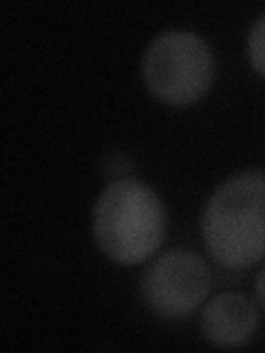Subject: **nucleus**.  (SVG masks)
<instances>
[{
	"instance_id": "nucleus-1",
	"label": "nucleus",
	"mask_w": 265,
	"mask_h": 353,
	"mask_svg": "<svg viewBox=\"0 0 265 353\" xmlns=\"http://www.w3.org/2000/svg\"><path fill=\"white\" fill-rule=\"evenodd\" d=\"M204 241L228 268H248L265 256V172H241L221 183L204 210Z\"/></svg>"
},
{
	"instance_id": "nucleus-2",
	"label": "nucleus",
	"mask_w": 265,
	"mask_h": 353,
	"mask_svg": "<svg viewBox=\"0 0 265 353\" xmlns=\"http://www.w3.org/2000/svg\"><path fill=\"white\" fill-rule=\"evenodd\" d=\"M166 214L146 183L121 176L108 183L93 210V236L106 256L132 265L161 245Z\"/></svg>"
},
{
	"instance_id": "nucleus-3",
	"label": "nucleus",
	"mask_w": 265,
	"mask_h": 353,
	"mask_svg": "<svg viewBox=\"0 0 265 353\" xmlns=\"http://www.w3.org/2000/svg\"><path fill=\"white\" fill-rule=\"evenodd\" d=\"M141 77L159 102L188 106L202 99L215 82L213 49L195 31H164L144 51Z\"/></svg>"
},
{
	"instance_id": "nucleus-4",
	"label": "nucleus",
	"mask_w": 265,
	"mask_h": 353,
	"mask_svg": "<svg viewBox=\"0 0 265 353\" xmlns=\"http://www.w3.org/2000/svg\"><path fill=\"white\" fill-rule=\"evenodd\" d=\"M210 290V272L202 256L188 250L166 252L141 276V296L155 314L184 318L202 305Z\"/></svg>"
},
{
	"instance_id": "nucleus-5",
	"label": "nucleus",
	"mask_w": 265,
	"mask_h": 353,
	"mask_svg": "<svg viewBox=\"0 0 265 353\" xmlns=\"http://www.w3.org/2000/svg\"><path fill=\"white\" fill-rule=\"evenodd\" d=\"M259 327V309L243 294H219L204 307L202 331L217 347H239Z\"/></svg>"
},
{
	"instance_id": "nucleus-6",
	"label": "nucleus",
	"mask_w": 265,
	"mask_h": 353,
	"mask_svg": "<svg viewBox=\"0 0 265 353\" xmlns=\"http://www.w3.org/2000/svg\"><path fill=\"white\" fill-rule=\"evenodd\" d=\"M248 58L261 75H265V14L252 22L248 33Z\"/></svg>"
},
{
	"instance_id": "nucleus-7",
	"label": "nucleus",
	"mask_w": 265,
	"mask_h": 353,
	"mask_svg": "<svg viewBox=\"0 0 265 353\" xmlns=\"http://www.w3.org/2000/svg\"><path fill=\"white\" fill-rule=\"evenodd\" d=\"M257 294H259V298H261L263 305H265V268L257 276Z\"/></svg>"
}]
</instances>
